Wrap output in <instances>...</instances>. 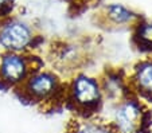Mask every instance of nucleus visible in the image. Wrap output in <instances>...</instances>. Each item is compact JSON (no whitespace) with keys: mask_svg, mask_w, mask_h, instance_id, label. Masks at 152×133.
<instances>
[{"mask_svg":"<svg viewBox=\"0 0 152 133\" xmlns=\"http://www.w3.org/2000/svg\"><path fill=\"white\" fill-rule=\"evenodd\" d=\"M66 87L67 82L54 69L38 67L16 90L24 101L38 106H51L55 102L66 101Z\"/></svg>","mask_w":152,"mask_h":133,"instance_id":"nucleus-1","label":"nucleus"},{"mask_svg":"<svg viewBox=\"0 0 152 133\" xmlns=\"http://www.w3.org/2000/svg\"><path fill=\"white\" fill-rule=\"evenodd\" d=\"M66 101L81 118H94L104 106L100 78L78 71L67 81Z\"/></svg>","mask_w":152,"mask_h":133,"instance_id":"nucleus-2","label":"nucleus"},{"mask_svg":"<svg viewBox=\"0 0 152 133\" xmlns=\"http://www.w3.org/2000/svg\"><path fill=\"white\" fill-rule=\"evenodd\" d=\"M148 109L143 100L135 94L115 102L109 108L108 118L104 120L113 133H144Z\"/></svg>","mask_w":152,"mask_h":133,"instance_id":"nucleus-3","label":"nucleus"},{"mask_svg":"<svg viewBox=\"0 0 152 133\" xmlns=\"http://www.w3.org/2000/svg\"><path fill=\"white\" fill-rule=\"evenodd\" d=\"M37 36L26 22L10 19L0 24V49L3 52L30 54Z\"/></svg>","mask_w":152,"mask_h":133,"instance_id":"nucleus-4","label":"nucleus"},{"mask_svg":"<svg viewBox=\"0 0 152 133\" xmlns=\"http://www.w3.org/2000/svg\"><path fill=\"white\" fill-rule=\"evenodd\" d=\"M37 58L30 54L3 52L0 55V84L8 87H19L30 74L38 69Z\"/></svg>","mask_w":152,"mask_h":133,"instance_id":"nucleus-5","label":"nucleus"},{"mask_svg":"<svg viewBox=\"0 0 152 133\" xmlns=\"http://www.w3.org/2000/svg\"><path fill=\"white\" fill-rule=\"evenodd\" d=\"M128 78L129 90L140 100H152V58L140 61L132 69Z\"/></svg>","mask_w":152,"mask_h":133,"instance_id":"nucleus-6","label":"nucleus"},{"mask_svg":"<svg viewBox=\"0 0 152 133\" xmlns=\"http://www.w3.org/2000/svg\"><path fill=\"white\" fill-rule=\"evenodd\" d=\"M106 19L116 26H125L136 20V15L121 4H110L105 8Z\"/></svg>","mask_w":152,"mask_h":133,"instance_id":"nucleus-7","label":"nucleus"},{"mask_svg":"<svg viewBox=\"0 0 152 133\" xmlns=\"http://www.w3.org/2000/svg\"><path fill=\"white\" fill-rule=\"evenodd\" d=\"M73 133H113L109 125L104 120L94 118H80L75 122Z\"/></svg>","mask_w":152,"mask_h":133,"instance_id":"nucleus-8","label":"nucleus"},{"mask_svg":"<svg viewBox=\"0 0 152 133\" xmlns=\"http://www.w3.org/2000/svg\"><path fill=\"white\" fill-rule=\"evenodd\" d=\"M135 41L140 50H152V23H140L135 32Z\"/></svg>","mask_w":152,"mask_h":133,"instance_id":"nucleus-9","label":"nucleus"},{"mask_svg":"<svg viewBox=\"0 0 152 133\" xmlns=\"http://www.w3.org/2000/svg\"><path fill=\"white\" fill-rule=\"evenodd\" d=\"M11 3H12V0H0V11L6 9Z\"/></svg>","mask_w":152,"mask_h":133,"instance_id":"nucleus-10","label":"nucleus"}]
</instances>
